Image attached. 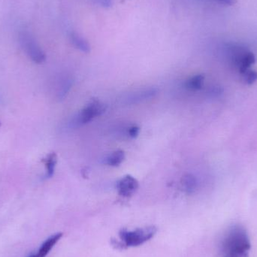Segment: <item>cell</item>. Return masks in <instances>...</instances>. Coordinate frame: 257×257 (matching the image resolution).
I'll return each mask as SVG.
<instances>
[{
    "mask_svg": "<svg viewBox=\"0 0 257 257\" xmlns=\"http://www.w3.org/2000/svg\"><path fill=\"white\" fill-rule=\"evenodd\" d=\"M251 249V239L243 226L235 225L228 229L222 242V257H248Z\"/></svg>",
    "mask_w": 257,
    "mask_h": 257,
    "instance_id": "6da1fadb",
    "label": "cell"
},
{
    "mask_svg": "<svg viewBox=\"0 0 257 257\" xmlns=\"http://www.w3.org/2000/svg\"><path fill=\"white\" fill-rule=\"evenodd\" d=\"M156 232L157 229L153 226L137 229L133 231L122 230L120 233L121 242L117 244V246L122 248L124 247L140 246L152 239Z\"/></svg>",
    "mask_w": 257,
    "mask_h": 257,
    "instance_id": "7a4b0ae2",
    "label": "cell"
},
{
    "mask_svg": "<svg viewBox=\"0 0 257 257\" xmlns=\"http://www.w3.org/2000/svg\"><path fill=\"white\" fill-rule=\"evenodd\" d=\"M20 42L27 56L37 64H42L46 61V55L35 40L34 38L28 33L20 34Z\"/></svg>",
    "mask_w": 257,
    "mask_h": 257,
    "instance_id": "3957f363",
    "label": "cell"
},
{
    "mask_svg": "<svg viewBox=\"0 0 257 257\" xmlns=\"http://www.w3.org/2000/svg\"><path fill=\"white\" fill-rule=\"evenodd\" d=\"M106 107L100 102L94 101L86 106L73 120L72 126L74 127H81L88 124L94 118L100 116L106 112Z\"/></svg>",
    "mask_w": 257,
    "mask_h": 257,
    "instance_id": "277c9868",
    "label": "cell"
},
{
    "mask_svg": "<svg viewBox=\"0 0 257 257\" xmlns=\"http://www.w3.org/2000/svg\"><path fill=\"white\" fill-rule=\"evenodd\" d=\"M158 93V90L154 87H148V88L141 89V90H135L132 93H128L124 98V102L126 104L133 105L139 103L143 101L150 99L154 97Z\"/></svg>",
    "mask_w": 257,
    "mask_h": 257,
    "instance_id": "5b68a950",
    "label": "cell"
},
{
    "mask_svg": "<svg viewBox=\"0 0 257 257\" xmlns=\"http://www.w3.org/2000/svg\"><path fill=\"white\" fill-rule=\"evenodd\" d=\"M138 188V182L132 175H126L121 178L117 185L118 193L123 197L133 195Z\"/></svg>",
    "mask_w": 257,
    "mask_h": 257,
    "instance_id": "8992f818",
    "label": "cell"
},
{
    "mask_svg": "<svg viewBox=\"0 0 257 257\" xmlns=\"http://www.w3.org/2000/svg\"><path fill=\"white\" fill-rule=\"evenodd\" d=\"M42 162L45 164V169H46L44 178L49 179V178H52L55 175V168L58 163V156L56 153L55 152L50 153L42 160Z\"/></svg>",
    "mask_w": 257,
    "mask_h": 257,
    "instance_id": "52a82bcc",
    "label": "cell"
},
{
    "mask_svg": "<svg viewBox=\"0 0 257 257\" xmlns=\"http://www.w3.org/2000/svg\"><path fill=\"white\" fill-rule=\"evenodd\" d=\"M182 188L187 193H193L198 188V181L192 174H186L181 180Z\"/></svg>",
    "mask_w": 257,
    "mask_h": 257,
    "instance_id": "ba28073f",
    "label": "cell"
},
{
    "mask_svg": "<svg viewBox=\"0 0 257 257\" xmlns=\"http://www.w3.org/2000/svg\"><path fill=\"white\" fill-rule=\"evenodd\" d=\"M62 233H57V234L54 235V236L50 237L49 239H47V240L44 242L43 245L41 246L37 255L39 256V257H46L48 253L51 251V249L59 242L60 239L62 238Z\"/></svg>",
    "mask_w": 257,
    "mask_h": 257,
    "instance_id": "9c48e42d",
    "label": "cell"
},
{
    "mask_svg": "<svg viewBox=\"0 0 257 257\" xmlns=\"http://www.w3.org/2000/svg\"><path fill=\"white\" fill-rule=\"evenodd\" d=\"M70 40L72 45L79 51H82L84 53L90 52L91 48H90V44L78 33H71L70 34Z\"/></svg>",
    "mask_w": 257,
    "mask_h": 257,
    "instance_id": "30bf717a",
    "label": "cell"
},
{
    "mask_svg": "<svg viewBox=\"0 0 257 257\" xmlns=\"http://www.w3.org/2000/svg\"><path fill=\"white\" fill-rule=\"evenodd\" d=\"M204 77L202 74H196L193 76L185 83V88L192 91L200 90L204 84Z\"/></svg>",
    "mask_w": 257,
    "mask_h": 257,
    "instance_id": "8fae6325",
    "label": "cell"
},
{
    "mask_svg": "<svg viewBox=\"0 0 257 257\" xmlns=\"http://www.w3.org/2000/svg\"><path fill=\"white\" fill-rule=\"evenodd\" d=\"M124 159H125V153L123 150H118L113 152L112 154L106 157V163L108 166L117 167L124 162Z\"/></svg>",
    "mask_w": 257,
    "mask_h": 257,
    "instance_id": "7c38bea8",
    "label": "cell"
},
{
    "mask_svg": "<svg viewBox=\"0 0 257 257\" xmlns=\"http://www.w3.org/2000/svg\"><path fill=\"white\" fill-rule=\"evenodd\" d=\"M73 84V80L70 78H65L62 80L59 85L58 91V98L59 99H64L69 92L70 89Z\"/></svg>",
    "mask_w": 257,
    "mask_h": 257,
    "instance_id": "4fadbf2b",
    "label": "cell"
},
{
    "mask_svg": "<svg viewBox=\"0 0 257 257\" xmlns=\"http://www.w3.org/2000/svg\"><path fill=\"white\" fill-rule=\"evenodd\" d=\"M243 74L247 84H253L257 81V72L254 70H248Z\"/></svg>",
    "mask_w": 257,
    "mask_h": 257,
    "instance_id": "5bb4252c",
    "label": "cell"
},
{
    "mask_svg": "<svg viewBox=\"0 0 257 257\" xmlns=\"http://www.w3.org/2000/svg\"><path fill=\"white\" fill-rule=\"evenodd\" d=\"M139 127L137 125H132L127 128L126 134H127V136L129 137L130 138H135L139 135Z\"/></svg>",
    "mask_w": 257,
    "mask_h": 257,
    "instance_id": "9a60e30c",
    "label": "cell"
},
{
    "mask_svg": "<svg viewBox=\"0 0 257 257\" xmlns=\"http://www.w3.org/2000/svg\"><path fill=\"white\" fill-rule=\"evenodd\" d=\"M216 1L226 5H233L237 3V0H216Z\"/></svg>",
    "mask_w": 257,
    "mask_h": 257,
    "instance_id": "2e32d148",
    "label": "cell"
},
{
    "mask_svg": "<svg viewBox=\"0 0 257 257\" xmlns=\"http://www.w3.org/2000/svg\"><path fill=\"white\" fill-rule=\"evenodd\" d=\"M98 2L101 4L103 7L106 8H109L112 6V0H98Z\"/></svg>",
    "mask_w": 257,
    "mask_h": 257,
    "instance_id": "e0dca14e",
    "label": "cell"
},
{
    "mask_svg": "<svg viewBox=\"0 0 257 257\" xmlns=\"http://www.w3.org/2000/svg\"><path fill=\"white\" fill-rule=\"evenodd\" d=\"M39 257V256L37 255V254H36V255H33V256H31V257Z\"/></svg>",
    "mask_w": 257,
    "mask_h": 257,
    "instance_id": "ac0fdd59",
    "label": "cell"
},
{
    "mask_svg": "<svg viewBox=\"0 0 257 257\" xmlns=\"http://www.w3.org/2000/svg\"><path fill=\"white\" fill-rule=\"evenodd\" d=\"M0 127H1V122H0Z\"/></svg>",
    "mask_w": 257,
    "mask_h": 257,
    "instance_id": "d6986e66",
    "label": "cell"
}]
</instances>
